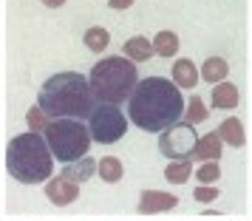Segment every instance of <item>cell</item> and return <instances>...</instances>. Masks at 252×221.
<instances>
[{
    "instance_id": "obj_26",
    "label": "cell",
    "mask_w": 252,
    "mask_h": 221,
    "mask_svg": "<svg viewBox=\"0 0 252 221\" xmlns=\"http://www.w3.org/2000/svg\"><path fill=\"white\" fill-rule=\"evenodd\" d=\"M65 0H43V6H48V9H60Z\"/></svg>"
},
{
    "instance_id": "obj_6",
    "label": "cell",
    "mask_w": 252,
    "mask_h": 221,
    "mask_svg": "<svg viewBox=\"0 0 252 221\" xmlns=\"http://www.w3.org/2000/svg\"><path fill=\"white\" fill-rule=\"evenodd\" d=\"M88 130L91 139L99 145H114L125 136L127 130V117L122 114L119 105H96L88 117Z\"/></svg>"
},
{
    "instance_id": "obj_10",
    "label": "cell",
    "mask_w": 252,
    "mask_h": 221,
    "mask_svg": "<svg viewBox=\"0 0 252 221\" xmlns=\"http://www.w3.org/2000/svg\"><path fill=\"white\" fill-rule=\"evenodd\" d=\"M94 170H96V162H94L91 156H82V159H77V162L65 164L63 179H68V182H74V185H80V182H88V179H91Z\"/></svg>"
},
{
    "instance_id": "obj_7",
    "label": "cell",
    "mask_w": 252,
    "mask_h": 221,
    "mask_svg": "<svg viewBox=\"0 0 252 221\" xmlns=\"http://www.w3.org/2000/svg\"><path fill=\"white\" fill-rule=\"evenodd\" d=\"M195 142H198V136H195V125H190V122H176V125H170V128H164L159 133V151L170 159V162H182V159H190L195 151Z\"/></svg>"
},
{
    "instance_id": "obj_17",
    "label": "cell",
    "mask_w": 252,
    "mask_h": 221,
    "mask_svg": "<svg viewBox=\"0 0 252 221\" xmlns=\"http://www.w3.org/2000/svg\"><path fill=\"white\" fill-rule=\"evenodd\" d=\"M179 51V37L173 32H159L156 40H153V54H161V57H173Z\"/></svg>"
},
{
    "instance_id": "obj_21",
    "label": "cell",
    "mask_w": 252,
    "mask_h": 221,
    "mask_svg": "<svg viewBox=\"0 0 252 221\" xmlns=\"http://www.w3.org/2000/svg\"><path fill=\"white\" fill-rule=\"evenodd\" d=\"M184 122H190V125H195V122H204L207 119V108L204 102H201V96H190V102L184 105Z\"/></svg>"
},
{
    "instance_id": "obj_11",
    "label": "cell",
    "mask_w": 252,
    "mask_h": 221,
    "mask_svg": "<svg viewBox=\"0 0 252 221\" xmlns=\"http://www.w3.org/2000/svg\"><path fill=\"white\" fill-rule=\"evenodd\" d=\"M173 82H176L179 88H195L198 71H195L193 60H176V63H173Z\"/></svg>"
},
{
    "instance_id": "obj_4",
    "label": "cell",
    "mask_w": 252,
    "mask_h": 221,
    "mask_svg": "<svg viewBox=\"0 0 252 221\" xmlns=\"http://www.w3.org/2000/svg\"><path fill=\"white\" fill-rule=\"evenodd\" d=\"M88 85L96 105H122L130 99L133 88L139 85L136 63H130L122 54L99 60L88 74Z\"/></svg>"
},
{
    "instance_id": "obj_13",
    "label": "cell",
    "mask_w": 252,
    "mask_h": 221,
    "mask_svg": "<svg viewBox=\"0 0 252 221\" xmlns=\"http://www.w3.org/2000/svg\"><path fill=\"white\" fill-rule=\"evenodd\" d=\"M213 105L221 108V111H232V108L238 105V88L227 80L218 82L216 88H213Z\"/></svg>"
},
{
    "instance_id": "obj_19",
    "label": "cell",
    "mask_w": 252,
    "mask_h": 221,
    "mask_svg": "<svg viewBox=\"0 0 252 221\" xmlns=\"http://www.w3.org/2000/svg\"><path fill=\"white\" fill-rule=\"evenodd\" d=\"M108 43H111V34H108V29H102V26H94V29L85 32V46L91 48V51H96V54L105 51Z\"/></svg>"
},
{
    "instance_id": "obj_20",
    "label": "cell",
    "mask_w": 252,
    "mask_h": 221,
    "mask_svg": "<svg viewBox=\"0 0 252 221\" xmlns=\"http://www.w3.org/2000/svg\"><path fill=\"white\" fill-rule=\"evenodd\" d=\"M164 179L170 185H184L190 179V159H182V162H170L167 170H164Z\"/></svg>"
},
{
    "instance_id": "obj_16",
    "label": "cell",
    "mask_w": 252,
    "mask_h": 221,
    "mask_svg": "<svg viewBox=\"0 0 252 221\" xmlns=\"http://www.w3.org/2000/svg\"><path fill=\"white\" fill-rule=\"evenodd\" d=\"M218 136H221V142H227V145H232V148H241L244 145V128H241V119L229 117L221 122V128H218Z\"/></svg>"
},
{
    "instance_id": "obj_2",
    "label": "cell",
    "mask_w": 252,
    "mask_h": 221,
    "mask_svg": "<svg viewBox=\"0 0 252 221\" xmlns=\"http://www.w3.org/2000/svg\"><path fill=\"white\" fill-rule=\"evenodd\" d=\"M37 108L48 119H82L85 122L96 108V99L91 94L88 77H82L80 71H60L40 85Z\"/></svg>"
},
{
    "instance_id": "obj_1",
    "label": "cell",
    "mask_w": 252,
    "mask_h": 221,
    "mask_svg": "<svg viewBox=\"0 0 252 221\" xmlns=\"http://www.w3.org/2000/svg\"><path fill=\"white\" fill-rule=\"evenodd\" d=\"M184 96L182 88L167 77H145L133 88L127 99V117L136 128L148 133H161L184 117Z\"/></svg>"
},
{
    "instance_id": "obj_8",
    "label": "cell",
    "mask_w": 252,
    "mask_h": 221,
    "mask_svg": "<svg viewBox=\"0 0 252 221\" xmlns=\"http://www.w3.org/2000/svg\"><path fill=\"white\" fill-rule=\"evenodd\" d=\"M179 204V198L170 193H161V190H148L139 198V213H167Z\"/></svg>"
},
{
    "instance_id": "obj_9",
    "label": "cell",
    "mask_w": 252,
    "mask_h": 221,
    "mask_svg": "<svg viewBox=\"0 0 252 221\" xmlns=\"http://www.w3.org/2000/svg\"><path fill=\"white\" fill-rule=\"evenodd\" d=\"M46 193H48V198H51L54 204H71V201L77 198V185L60 176V179L46 182Z\"/></svg>"
},
{
    "instance_id": "obj_12",
    "label": "cell",
    "mask_w": 252,
    "mask_h": 221,
    "mask_svg": "<svg viewBox=\"0 0 252 221\" xmlns=\"http://www.w3.org/2000/svg\"><path fill=\"white\" fill-rule=\"evenodd\" d=\"M221 136L218 133H207V136H201V139L195 142V151L193 156L195 159H204V162H216L218 156H221Z\"/></svg>"
},
{
    "instance_id": "obj_5",
    "label": "cell",
    "mask_w": 252,
    "mask_h": 221,
    "mask_svg": "<svg viewBox=\"0 0 252 221\" xmlns=\"http://www.w3.org/2000/svg\"><path fill=\"white\" fill-rule=\"evenodd\" d=\"M43 136L48 142V151L54 159H60L63 164H71L88 156L91 148V130L82 119H51L43 130Z\"/></svg>"
},
{
    "instance_id": "obj_15",
    "label": "cell",
    "mask_w": 252,
    "mask_h": 221,
    "mask_svg": "<svg viewBox=\"0 0 252 221\" xmlns=\"http://www.w3.org/2000/svg\"><path fill=\"white\" fill-rule=\"evenodd\" d=\"M153 54V43H150L148 37H130L125 43V57L130 63H142V60H150Z\"/></svg>"
},
{
    "instance_id": "obj_14",
    "label": "cell",
    "mask_w": 252,
    "mask_h": 221,
    "mask_svg": "<svg viewBox=\"0 0 252 221\" xmlns=\"http://www.w3.org/2000/svg\"><path fill=\"white\" fill-rule=\"evenodd\" d=\"M229 74V63L224 57H210L204 63V68H201V74L198 77H204L207 82H213V85H218V82H224Z\"/></svg>"
},
{
    "instance_id": "obj_25",
    "label": "cell",
    "mask_w": 252,
    "mask_h": 221,
    "mask_svg": "<svg viewBox=\"0 0 252 221\" xmlns=\"http://www.w3.org/2000/svg\"><path fill=\"white\" fill-rule=\"evenodd\" d=\"M108 6L116 9V12H122V9H130L133 6V0H108Z\"/></svg>"
},
{
    "instance_id": "obj_23",
    "label": "cell",
    "mask_w": 252,
    "mask_h": 221,
    "mask_svg": "<svg viewBox=\"0 0 252 221\" xmlns=\"http://www.w3.org/2000/svg\"><path fill=\"white\" fill-rule=\"evenodd\" d=\"M48 122H51V119H48L46 114L37 108V105L32 108V111H29V128H32V130H37V133H40V130H46Z\"/></svg>"
},
{
    "instance_id": "obj_3",
    "label": "cell",
    "mask_w": 252,
    "mask_h": 221,
    "mask_svg": "<svg viewBox=\"0 0 252 221\" xmlns=\"http://www.w3.org/2000/svg\"><path fill=\"white\" fill-rule=\"evenodd\" d=\"M6 170L20 185H40L48 182L54 173V156L48 151V142L37 130H26L14 136L6 148Z\"/></svg>"
},
{
    "instance_id": "obj_24",
    "label": "cell",
    "mask_w": 252,
    "mask_h": 221,
    "mask_svg": "<svg viewBox=\"0 0 252 221\" xmlns=\"http://www.w3.org/2000/svg\"><path fill=\"white\" fill-rule=\"evenodd\" d=\"M195 201H201V204H210V201H216L218 198V187H195Z\"/></svg>"
},
{
    "instance_id": "obj_18",
    "label": "cell",
    "mask_w": 252,
    "mask_h": 221,
    "mask_svg": "<svg viewBox=\"0 0 252 221\" xmlns=\"http://www.w3.org/2000/svg\"><path fill=\"white\" fill-rule=\"evenodd\" d=\"M96 170H99V179L108 182V185H116V182L122 179V162L114 159V156H105L102 162L96 164Z\"/></svg>"
},
{
    "instance_id": "obj_22",
    "label": "cell",
    "mask_w": 252,
    "mask_h": 221,
    "mask_svg": "<svg viewBox=\"0 0 252 221\" xmlns=\"http://www.w3.org/2000/svg\"><path fill=\"white\" fill-rule=\"evenodd\" d=\"M198 182L201 185H213V182H218V176H221V167H218V162H207L198 167Z\"/></svg>"
}]
</instances>
